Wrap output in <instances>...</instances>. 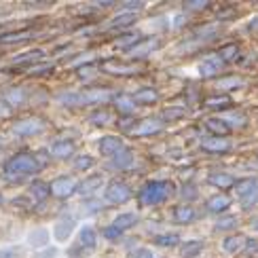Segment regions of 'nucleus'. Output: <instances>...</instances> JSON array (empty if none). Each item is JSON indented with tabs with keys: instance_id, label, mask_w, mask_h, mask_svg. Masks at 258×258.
Listing matches in <instances>:
<instances>
[{
	"instance_id": "1",
	"label": "nucleus",
	"mask_w": 258,
	"mask_h": 258,
	"mask_svg": "<svg viewBox=\"0 0 258 258\" xmlns=\"http://www.w3.org/2000/svg\"><path fill=\"white\" fill-rule=\"evenodd\" d=\"M42 167H45V161H42L36 153H17L5 161L3 176L9 182H21L32 174H38Z\"/></svg>"
},
{
	"instance_id": "2",
	"label": "nucleus",
	"mask_w": 258,
	"mask_h": 258,
	"mask_svg": "<svg viewBox=\"0 0 258 258\" xmlns=\"http://www.w3.org/2000/svg\"><path fill=\"white\" fill-rule=\"evenodd\" d=\"M176 190V184L171 180H146L142 188L138 190V199L146 208H155L165 203Z\"/></svg>"
},
{
	"instance_id": "3",
	"label": "nucleus",
	"mask_w": 258,
	"mask_h": 258,
	"mask_svg": "<svg viewBox=\"0 0 258 258\" xmlns=\"http://www.w3.org/2000/svg\"><path fill=\"white\" fill-rule=\"evenodd\" d=\"M132 197H134V188L129 186L125 180H119V178L110 180L104 188V199H106V203H112V206H123V203H127Z\"/></svg>"
},
{
	"instance_id": "4",
	"label": "nucleus",
	"mask_w": 258,
	"mask_h": 258,
	"mask_svg": "<svg viewBox=\"0 0 258 258\" xmlns=\"http://www.w3.org/2000/svg\"><path fill=\"white\" fill-rule=\"evenodd\" d=\"M100 70L104 74H110V77H136L140 74V66L136 61H121V59H104L100 63Z\"/></svg>"
},
{
	"instance_id": "5",
	"label": "nucleus",
	"mask_w": 258,
	"mask_h": 258,
	"mask_svg": "<svg viewBox=\"0 0 258 258\" xmlns=\"http://www.w3.org/2000/svg\"><path fill=\"white\" fill-rule=\"evenodd\" d=\"M49 190H51V197L63 201L79 190V182L74 176H57L49 182Z\"/></svg>"
},
{
	"instance_id": "6",
	"label": "nucleus",
	"mask_w": 258,
	"mask_h": 258,
	"mask_svg": "<svg viewBox=\"0 0 258 258\" xmlns=\"http://www.w3.org/2000/svg\"><path fill=\"white\" fill-rule=\"evenodd\" d=\"M165 129V123L157 119V116H150V119H142L140 123H136L132 129H129V134L134 138H148V136H157Z\"/></svg>"
},
{
	"instance_id": "7",
	"label": "nucleus",
	"mask_w": 258,
	"mask_h": 258,
	"mask_svg": "<svg viewBox=\"0 0 258 258\" xmlns=\"http://www.w3.org/2000/svg\"><path fill=\"white\" fill-rule=\"evenodd\" d=\"M161 47V40L157 36H148V38H140L136 45L127 51V55L132 59H144L148 55H153V53Z\"/></svg>"
},
{
	"instance_id": "8",
	"label": "nucleus",
	"mask_w": 258,
	"mask_h": 258,
	"mask_svg": "<svg viewBox=\"0 0 258 258\" xmlns=\"http://www.w3.org/2000/svg\"><path fill=\"white\" fill-rule=\"evenodd\" d=\"M125 140L121 136H104L100 138V142H98V150H100V155L102 157H108L112 159L114 155H119L121 150H125Z\"/></svg>"
},
{
	"instance_id": "9",
	"label": "nucleus",
	"mask_w": 258,
	"mask_h": 258,
	"mask_svg": "<svg viewBox=\"0 0 258 258\" xmlns=\"http://www.w3.org/2000/svg\"><path fill=\"white\" fill-rule=\"evenodd\" d=\"M45 132V121L40 119H21L13 123V134L21 138H30V136H38Z\"/></svg>"
},
{
	"instance_id": "10",
	"label": "nucleus",
	"mask_w": 258,
	"mask_h": 258,
	"mask_svg": "<svg viewBox=\"0 0 258 258\" xmlns=\"http://www.w3.org/2000/svg\"><path fill=\"white\" fill-rule=\"evenodd\" d=\"M203 153H210V155H222V153H229L231 150V140L227 138H216V136H208L199 142Z\"/></svg>"
},
{
	"instance_id": "11",
	"label": "nucleus",
	"mask_w": 258,
	"mask_h": 258,
	"mask_svg": "<svg viewBox=\"0 0 258 258\" xmlns=\"http://www.w3.org/2000/svg\"><path fill=\"white\" fill-rule=\"evenodd\" d=\"M83 98H85V106H100V108H102L104 104L112 102L114 93L110 89H106V87H102V89L95 87V89H85Z\"/></svg>"
},
{
	"instance_id": "12",
	"label": "nucleus",
	"mask_w": 258,
	"mask_h": 258,
	"mask_svg": "<svg viewBox=\"0 0 258 258\" xmlns=\"http://www.w3.org/2000/svg\"><path fill=\"white\" fill-rule=\"evenodd\" d=\"M102 186H104V178H102L100 174H93V176H87V178L81 182L77 192H79L81 197L89 199V197H93L98 190H102Z\"/></svg>"
},
{
	"instance_id": "13",
	"label": "nucleus",
	"mask_w": 258,
	"mask_h": 258,
	"mask_svg": "<svg viewBox=\"0 0 258 258\" xmlns=\"http://www.w3.org/2000/svg\"><path fill=\"white\" fill-rule=\"evenodd\" d=\"M74 153H77V144L72 140H57L49 148V155L53 159H70V157L74 159Z\"/></svg>"
},
{
	"instance_id": "14",
	"label": "nucleus",
	"mask_w": 258,
	"mask_h": 258,
	"mask_svg": "<svg viewBox=\"0 0 258 258\" xmlns=\"http://www.w3.org/2000/svg\"><path fill=\"white\" fill-rule=\"evenodd\" d=\"M231 197L227 195V192H216V195H212L208 201H206V208L210 214H224L229 212L231 208Z\"/></svg>"
},
{
	"instance_id": "15",
	"label": "nucleus",
	"mask_w": 258,
	"mask_h": 258,
	"mask_svg": "<svg viewBox=\"0 0 258 258\" xmlns=\"http://www.w3.org/2000/svg\"><path fill=\"white\" fill-rule=\"evenodd\" d=\"M112 104H114V108L119 110V114H123V116H132L138 108V104L134 102L132 93H116L112 98Z\"/></svg>"
},
{
	"instance_id": "16",
	"label": "nucleus",
	"mask_w": 258,
	"mask_h": 258,
	"mask_svg": "<svg viewBox=\"0 0 258 258\" xmlns=\"http://www.w3.org/2000/svg\"><path fill=\"white\" fill-rule=\"evenodd\" d=\"M208 182H210L214 188H218V190H229V188L235 186L237 178L227 174V171H212V174L208 176Z\"/></svg>"
},
{
	"instance_id": "17",
	"label": "nucleus",
	"mask_w": 258,
	"mask_h": 258,
	"mask_svg": "<svg viewBox=\"0 0 258 258\" xmlns=\"http://www.w3.org/2000/svg\"><path fill=\"white\" fill-rule=\"evenodd\" d=\"M222 59L218 57V55H210V57H206L201 63H199V74L203 79H212V77H216V74L222 70Z\"/></svg>"
},
{
	"instance_id": "18",
	"label": "nucleus",
	"mask_w": 258,
	"mask_h": 258,
	"mask_svg": "<svg viewBox=\"0 0 258 258\" xmlns=\"http://www.w3.org/2000/svg\"><path fill=\"white\" fill-rule=\"evenodd\" d=\"M197 212L195 208L190 206V203H182V206H176L174 212H171V218H174L176 224H190L192 220H195Z\"/></svg>"
},
{
	"instance_id": "19",
	"label": "nucleus",
	"mask_w": 258,
	"mask_h": 258,
	"mask_svg": "<svg viewBox=\"0 0 258 258\" xmlns=\"http://www.w3.org/2000/svg\"><path fill=\"white\" fill-rule=\"evenodd\" d=\"M132 98L138 106H153V104L159 102V91L155 87H142L136 93H132Z\"/></svg>"
},
{
	"instance_id": "20",
	"label": "nucleus",
	"mask_w": 258,
	"mask_h": 258,
	"mask_svg": "<svg viewBox=\"0 0 258 258\" xmlns=\"http://www.w3.org/2000/svg\"><path fill=\"white\" fill-rule=\"evenodd\" d=\"M203 123H206V129L210 132V136L227 138L231 134V127L224 123V119H220V116H210V119H206Z\"/></svg>"
},
{
	"instance_id": "21",
	"label": "nucleus",
	"mask_w": 258,
	"mask_h": 258,
	"mask_svg": "<svg viewBox=\"0 0 258 258\" xmlns=\"http://www.w3.org/2000/svg\"><path fill=\"white\" fill-rule=\"evenodd\" d=\"M134 161H136L134 150H132V148H125V150H121L119 155H114V157L110 159V165H112L114 169L123 171V169H129V167H132V165H134Z\"/></svg>"
},
{
	"instance_id": "22",
	"label": "nucleus",
	"mask_w": 258,
	"mask_h": 258,
	"mask_svg": "<svg viewBox=\"0 0 258 258\" xmlns=\"http://www.w3.org/2000/svg\"><path fill=\"white\" fill-rule=\"evenodd\" d=\"M57 102L66 106V108H81V106H85L83 91H63L57 95Z\"/></svg>"
},
{
	"instance_id": "23",
	"label": "nucleus",
	"mask_w": 258,
	"mask_h": 258,
	"mask_svg": "<svg viewBox=\"0 0 258 258\" xmlns=\"http://www.w3.org/2000/svg\"><path fill=\"white\" fill-rule=\"evenodd\" d=\"M42 55H45V51L42 49H32V51H26V53H19V55L13 57V63H17V66H34V63H38L42 59Z\"/></svg>"
},
{
	"instance_id": "24",
	"label": "nucleus",
	"mask_w": 258,
	"mask_h": 258,
	"mask_svg": "<svg viewBox=\"0 0 258 258\" xmlns=\"http://www.w3.org/2000/svg\"><path fill=\"white\" fill-rule=\"evenodd\" d=\"M74 231V218H61L55 222V227H53V235H55L57 241H66Z\"/></svg>"
},
{
	"instance_id": "25",
	"label": "nucleus",
	"mask_w": 258,
	"mask_h": 258,
	"mask_svg": "<svg viewBox=\"0 0 258 258\" xmlns=\"http://www.w3.org/2000/svg\"><path fill=\"white\" fill-rule=\"evenodd\" d=\"M136 224H138V214H134V212H123V214H119V216L112 220V227L119 229L121 233L134 229Z\"/></svg>"
},
{
	"instance_id": "26",
	"label": "nucleus",
	"mask_w": 258,
	"mask_h": 258,
	"mask_svg": "<svg viewBox=\"0 0 258 258\" xmlns=\"http://www.w3.org/2000/svg\"><path fill=\"white\" fill-rule=\"evenodd\" d=\"M79 245L85 250H93L98 245V233H95L93 227H83L79 231Z\"/></svg>"
},
{
	"instance_id": "27",
	"label": "nucleus",
	"mask_w": 258,
	"mask_h": 258,
	"mask_svg": "<svg viewBox=\"0 0 258 258\" xmlns=\"http://www.w3.org/2000/svg\"><path fill=\"white\" fill-rule=\"evenodd\" d=\"M136 21H138V15L136 13H125V11H121V13L108 24V28L110 30H127V28H132Z\"/></svg>"
},
{
	"instance_id": "28",
	"label": "nucleus",
	"mask_w": 258,
	"mask_h": 258,
	"mask_svg": "<svg viewBox=\"0 0 258 258\" xmlns=\"http://www.w3.org/2000/svg\"><path fill=\"white\" fill-rule=\"evenodd\" d=\"M203 248H206V241L203 239H190V241L182 243L180 254H182V258H197L203 252Z\"/></svg>"
},
{
	"instance_id": "29",
	"label": "nucleus",
	"mask_w": 258,
	"mask_h": 258,
	"mask_svg": "<svg viewBox=\"0 0 258 258\" xmlns=\"http://www.w3.org/2000/svg\"><path fill=\"white\" fill-rule=\"evenodd\" d=\"M30 195L34 201H47L51 197V190H49V182H42V180H34L30 184Z\"/></svg>"
},
{
	"instance_id": "30",
	"label": "nucleus",
	"mask_w": 258,
	"mask_h": 258,
	"mask_svg": "<svg viewBox=\"0 0 258 258\" xmlns=\"http://www.w3.org/2000/svg\"><path fill=\"white\" fill-rule=\"evenodd\" d=\"M32 36L30 30H17V32H5L0 34V45H17V42H24Z\"/></svg>"
},
{
	"instance_id": "31",
	"label": "nucleus",
	"mask_w": 258,
	"mask_h": 258,
	"mask_svg": "<svg viewBox=\"0 0 258 258\" xmlns=\"http://www.w3.org/2000/svg\"><path fill=\"white\" fill-rule=\"evenodd\" d=\"M245 241L248 239H245L243 235H229V237L222 241V250L229 252V254H237L239 250L245 248Z\"/></svg>"
},
{
	"instance_id": "32",
	"label": "nucleus",
	"mask_w": 258,
	"mask_h": 258,
	"mask_svg": "<svg viewBox=\"0 0 258 258\" xmlns=\"http://www.w3.org/2000/svg\"><path fill=\"white\" fill-rule=\"evenodd\" d=\"M3 100L11 106V108H13V106H21V104L28 100V93H26L24 87H13V89H9V91L5 93Z\"/></svg>"
},
{
	"instance_id": "33",
	"label": "nucleus",
	"mask_w": 258,
	"mask_h": 258,
	"mask_svg": "<svg viewBox=\"0 0 258 258\" xmlns=\"http://www.w3.org/2000/svg\"><path fill=\"white\" fill-rule=\"evenodd\" d=\"M203 106H206V108H212V110H224V108H231L233 100L229 95H212V98H208L203 102Z\"/></svg>"
},
{
	"instance_id": "34",
	"label": "nucleus",
	"mask_w": 258,
	"mask_h": 258,
	"mask_svg": "<svg viewBox=\"0 0 258 258\" xmlns=\"http://www.w3.org/2000/svg\"><path fill=\"white\" fill-rule=\"evenodd\" d=\"M258 186V178H241V180H237L235 182V192H237V197L239 199H243L248 192H252L254 188Z\"/></svg>"
},
{
	"instance_id": "35",
	"label": "nucleus",
	"mask_w": 258,
	"mask_h": 258,
	"mask_svg": "<svg viewBox=\"0 0 258 258\" xmlns=\"http://www.w3.org/2000/svg\"><path fill=\"white\" fill-rule=\"evenodd\" d=\"M216 55L222 59V63L235 61V59H237V55H239V45H237V42H229V45H222V47L218 49Z\"/></svg>"
},
{
	"instance_id": "36",
	"label": "nucleus",
	"mask_w": 258,
	"mask_h": 258,
	"mask_svg": "<svg viewBox=\"0 0 258 258\" xmlns=\"http://www.w3.org/2000/svg\"><path fill=\"white\" fill-rule=\"evenodd\" d=\"M153 241L159 248H176L180 243V235L178 233H161V235H155Z\"/></svg>"
},
{
	"instance_id": "37",
	"label": "nucleus",
	"mask_w": 258,
	"mask_h": 258,
	"mask_svg": "<svg viewBox=\"0 0 258 258\" xmlns=\"http://www.w3.org/2000/svg\"><path fill=\"white\" fill-rule=\"evenodd\" d=\"M140 38H142V36H140L138 32H123V34H121L119 38H116V47L123 49V51L127 53V51L132 49V47L136 45V42H138Z\"/></svg>"
},
{
	"instance_id": "38",
	"label": "nucleus",
	"mask_w": 258,
	"mask_h": 258,
	"mask_svg": "<svg viewBox=\"0 0 258 258\" xmlns=\"http://www.w3.org/2000/svg\"><path fill=\"white\" fill-rule=\"evenodd\" d=\"M28 241L32 248H45V245L49 243V231L47 229H36L34 233L28 235Z\"/></svg>"
},
{
	"instance_id": "39",
	"label": "nucleus",
	"mask_w": 258,
	"mask_h": 258,
	"mask_svg": "<svg viewBox=\"0 0 258 258\" xmlns=\"http://www.w3.org/2000/svg\"><path fill=\"white\" fill-rule=\"evenodd\" d=\"M89 123L91 125H108L112 123V112L106 110V108H98L89 114Z\"/></svg>"
},
{
	"instance_id": "40",
	"label": "nucleus",
	"mask_w": 258,
	"mask_h": 258,
	"mask_svg": "<svg viewBox=\"0 0 258 258\" xmlns=\"http://www.w3.org/2000/svg\"><path fill=\"white\" fill-rule=\"evenodd\" d=\"M216 87L222 91H233V89H239L243 87V79L241 77H224L216 83Z\"/></svg>"
},
{
	"instance_id": "41",
	"label": "nucleus",
	"mask_w": 258,
	"mask_h": 258,
	"mask_svg": "<svg viewBox=\"0 0 258 258\" xmlns=\"http://www.w3.org/2000/svg\"><path fill=\"white\" fill-rule=\"evenodd\" d=\"M72 165L74 169H79V171H87L95 165V159L91 155H79V157H74L72 159Z\"/></svg>"
},
{
	"instance_id": "42",
	"label": "nucleus",
	"mask_w": 258,
	"mask_h": 258,
	"mask_svg": "<svg viewBox=\"0 0 258 258\" xmlns=\"http://www.w3.org/2000/svg\"><path fill=\"white\" fill-rule=\"evenodd\" d=\"M239 224L237 216H220L216 220V231H233Z\"/></svg>"
},
{
	"instance_id": "43",
	"label": "nucleus",
	"mask_w": 258,
	"mask_h": 258,
	"mask_svg": "<svg viewBox=\"0 0 258 258\" xmlns=\"http://www.w3.org/2000/svg\"><path fill=\"white\" fill-rule=\"evenodd\" d=\"M55 70V66L53 63H49V61H38V63H34V66H30L28 68V74H32V77H42V74H49V72H53Z\"/></svg>"
},
{
	"instance_id": "44",
	"label": "nucleus",
	"mask_w": 258,
	"mask_h": 258,
	"mask_svg": "<svg viewBox=\"0 0 258 258\" xmlns=\"http://www.w3.org/2000/svg\"><path fill=\"white\" fill-rule=\"evenodd\" d=\"M210 0H186L184 3V11H192V13H199V11L210 9Z\"/></svg>"
},
{
	"instance_id": "45",
	"label": "nucleus",
	"mask_w": 258,
	"mask_h": 258,
	"mask_svg": "<svg viewBox=\"0 0 258 258\" xmlns=\"http://www.w3.org/2000/svg\"><path fill=\"white\" fill-rule=\"evenodd\" d=\"M180 195L184 197L186 201H195L199 197V192H197V186L192 184V182H186V184H182V190H180Z\"/></svg>"
},
{
	"instance_id": "46",
	"label": "nucleus",
	"mask_w": 258,
	"mask_h": 258,
	"mask_svg": "<svg viewBox=\"0 0 258 258\" xmlns=\"http://www.w3.org/2000/svg\"><path fill=\"white\" fill-rule=\"evenodd\" d=\"M146 7L144 0H127V3H121V9L125 13H138V11H142Z\"/></svg>"
},
{
	"instance_id": "47",
	"label": "nucleus",
	"mask_w": 258,
	"mask_h": 258,
	"mask_svg": "<svg viewBox=\"0 0 258 258\" xmlns=\"http://www.w3.org/2000/svg\"><path fill=\"white\" fill-rule=\"evenodd\" d=\"M224 123H227L231 129H233V125L243 127V125H245V116H243V114H237V112H231V114L224 116Z\"/></svg>"
},
{
	"instance_id": "48",
	"label": "nucleus",
	"mask_w": 258,
	"mask_h": 258,
	"mask_svg": "<svg viewBox=\"0 0 258 258\" xmlns=\"http://www.w3.org/2000/svg\"><path fill=\"white\" fill-rule=\"evenodd\" d=\"M256 203H258V186L241 199V208H243V210H250L252 206H256Z\"/></svg>"
},
{
	"instance_id": "49",
	"label": "nucleus",
	"mask_w": 258,
	"mask_h": 258,
	"mask_svg": "<svg viewBox=\"0 0 258 258\" xmlns=\"http://www.w3.org/2000/svg\"><path fill=\"white\" fill-rule=\"evenodd\" d=\"M102 235H104V237L108 239V241H116V239H121V235H123V233H121L119 229H114L112 224H108V227L102 231Z\"/></svg>"
},
{
	"instance_id": "50",
	"label": "nucleus",
	"mask_w": 258,
	"mask_h": 258,
	"mask_svg": "<svg viewBox=\"0 0 258 258\" xmlns=\"http://www.w3.org/2000/svg\"><path fill=\"white\" fill-rule=\"evenodd\" d=\"M182 114H184V110H180V108H169V110L163 112L161 121H174V119H180Z\"/></svg>"
},
{
	"instance_id": "51",
	"label": "nucleus",
	"mask_w": 258,
	"mask_h": 258,
	"mask_svg": "<svg viewBox=\"0 0 258 258\" xmlns=\"http://www.w3.org/2000/svg\"><path fill=\"white\" fill-rule=\"evenodd\" d=\"M129 258H155V254L148 248H138V250H134L132 254H129Z\"/></svg>"
},
{
	"instance_id": "52",
	"label": "nucleus",
	"mask_w": 258,
	"mask_h": 258,
	"mask_svg": "<svg viewBox=\"0 0 258 258\" xmlns=\"http://www.w3.org/2000/svg\"><path fill=\"white\" fill-rule=\"evenodd\" d=\"M19 250L17 248H9V250H0V258H17Z\"/></svg>"
},
{
	"instance_id": "53",
	"label": "nucleus",
	"mask_w": 258,
	"mask_h": 258,
	"mask_svg": "<svg viewBox=\"0 0 258 258\" xmlns=\"http://www.w3.org/2000/svg\"><path fill=\"white\" fill-rule=\"evenodd\" d=\"M91 72H93V68H91V66L79 68V77H81V79H89V77H91Z\"/></svg>"
},
{
	"instance_id": "54",
	"label": "nucleus",
	"mask_w": 258,
	"mask_h": 258,
	"mask_svg": "<svg viewBox=\"0 0 258 258\" xmlns=\"http://www.w3.org/2000/svg\"><path fill=\"white\" fill-rule=\"evenodd\" d=\"M11 112V106L5 102V100H0V119H3V116H7Z\"/></svg>"
},
{
	"instance_id": "55",
	"label": "nucleus",
	"mask_w": 258,
	"mask_h": 258,
	"mask_svg": "<svg viewBox=\"0 0 258 258\" xmlns=\"http://www.w3.org/2000/svg\"><path fill=\"white\" fill-rule=\"evenodd\" d=\"M95 7H100V9H108V7H114L116 3H112V0H102V3H93Z\"/></svg>"
},
{
	"instance_id": "56",
	"label": "nucleus",
	"mask_w": 258,
	"mask_h": 258,
	"mask_svg": "<svg viewBox=\"0 0 258 258\" xmlns=\"http://www.w3.org/2000/svg\"><path fill=\"white\" fill-rule=\"evenodd\" d=\"M250 227H252V229H254V231H258V216H256V218H252V220H250Z\"/></svg>"
},
{
	"instance_id": "57",
	"label": "nucleus",
	"mask_w": 258,
	"mask_h": 258,
	"mask_svg": "<svg viewBox=\"0 0 258 258\" xmlns=\"http://www.w3.org/2000/svg\"><path fill=\"white\" fill-rule=\"evenodd\" d=\"M0 203H3V195H0Z\"/></svg>"
}]
</instances>
